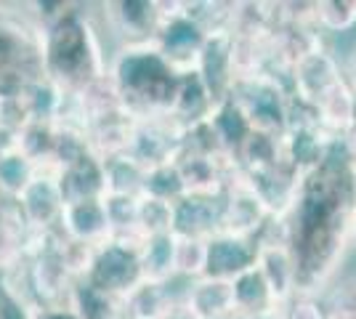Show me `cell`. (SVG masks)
<instances>
[{
  "label": "cell",
  "mask_w": 356,
  "mask_h": 319,
  "mask_svg": "<svg viewBox=\"0 0 356 319\" xmlns=\"http://www.w3.org/2000/svg\"><path fill=\"white\" fill-rule=\"evenodd\" d=\"M40 30V64L45 80L67 93H80L86 85L106 77L109 54L102 27L93 16L70 3V8Z\"/></svg>",
  "instance_id": "obj_1"
},
{
  "label": "cell",
  "mask_w": 356,
  "mask_h": 319,
  "mask_svg": "<svg viewBox=\"0 0 356 319\" xmlns=\"http://www.w3.org/2000/svg\"><path fill=\"white\" fill-rule=\"evenodd\" d=\"M106 77L115 85L120 106L134 120L170 115L181 75L160 56L154 43L118 46L109 54Z\"/></svg>",
  "instance_id": "obj_2"
},
{
  "label": "cell",
  "mask_w": 356,
  "mask_h": 319,
  "mask_svg": "<svg viewBox=\"0 0 356 319\" xmlns=\"http://www.w3.org/2000/svg\"><path fill=\"white\" fill-rule=\"evenodd\" d=\"M229 99L239 106L250 131L266 136H282L290 117V85L287 77L271 69L239 77Z\"/></svg>",
  "instance_id": "obj_3"
},
{
  "label": "cell",
  "mask_w": 356,
  "mask_h": 319,
  "mask_svg": "<svg viewBox=\"0 0 356 319\" xmlns=\"http://www.w3.org/2000/svg\"><path fill=\"white\" fill-rule=\"evenodd\" d=\"M160 8H163V24L152 43L160 51V56L173 67L176 75H194L210 32L200 22H194L192 16L186 14L184 3H178V0L160 3Z\"/></svg>",
  "instance_id": "obj_4"
},
{
  "label": "cell",
  "mask_w": 356,
  "mask_h": 319,
  "mask_svg": "<svg viewBox=\"0 0 356 319\" xmlns=\"http://www.w3.org/2000/svg\"><path fill=\"white\" fill-rule=\"evenodd\" d=\"M141 279H144V272H141L138 247H131L112 237L96 247L90 272L86 277V282H90L96 290H102L118 301H122Z\"/></svg>",
  "instance_id": "obj_5"
},
{
  "label": "cell",
  "mask_w": 356,
  "mask_h": 319,
  "mask_svg": "<svg viewBox=\"0 0 356 319\" xmlns=\"http://www.w3.org/2000/svg\"><path fill=\"white\" fill-rule=\"evenodd\" d=\"M14 208L32 234L59 231L61 211H64V199H61L59 189V167H38L35 179L27 183V189L14 199Z\"/></svg>",
  "instance_id": "obj_6"
},
{
  "label": "cell",
  "mask_w": 356,
  "mask_h": 319,
  "mask_svg": "<svg viewBox=\"0 0 356 319\" xmlns=\"http://www.w3.org/2000/svg\"><path fill=\"white\" fill-rule=\"evenodd\" d=\"M181 144H184V128L170 115H160V117L134 122L128 154L144 170H149V167L176 163V157L181 154Z\"/></svg>",
  "instance_id": "obj_7"
},
{
  "label": "cell",
  "mask_w": 356,
  "mask_h": 319,
  "mask_svg": "<svg viewBox=\"0 0 356 319\" xmlns=\"http://www.w3.org/2000/svg\"><path fill=\"white\" fill-rule=\"evenodd\" d=\"M104 30L118 38V46H138L152 43L163 24V8L160 0H120L104 3Z\"/></svg>",
  "instance_id": "obj_8"
},
{
  "label": "cell",
  "mask_w": 356,
  "mask_h": 319,
  "mask_svg": "<svg viewBox=\"0 0 356 319\" xmlns=\"http://www.w3.org/2000/svg\"><path fill=\"white\" fill-rule=\"evenodd\" d=\"M221 199H223L221 231L258 240L261 231L271 221V213L264 205V199L258 197V192L252 189V183L239 170L237 176L226 183Z\"/></svg>",
  "instance_id": "obj_9"
},
{
  "label": "cell",
  "mask_w": 356,
  "mask_h": 319,
  "mask_svg": "<svg viewBox=\"0 0 356 319\" xmlns=\"http://www.w3.org/2000/svg\"><path fill=\"white\" fill-rule=\"evenodd\" d=\"M258 259V243L250 237H239L229 231H218L208 240L205 277L234 282L239 274L250 272Z\"/></svg>",
  "instance_id": "obj_10"
},
{
  "label": "cell",
  "mask_w": 356,
  "mask_h": 319,
  "mask_svg": "<svg viewBox=\"0 0 356 319\" xmlns=\"http://www.w3.org/2000/svg\"><path fill=\"white\" fill-rule=\"evenodd\" d=\"M59 234L74 243L99 247L112 237V224H109V213H106V195L104 197L77 199L67 202L61 211Z\"/></svg>",
  "instance_id": "obj_11"
},
{
  "label": "cell",
  "mask_w": 356,
  "mask_h": 319,
  "mask_svg": "<svg viewBox=\"0 0 356 319\" xmlns=\"http://www.w3.org/2000/svg\"><path fill=\"white\" fill-rule=\"evenodd\" d=\"M255 269L266 279L274 301L284 306L298 293V263L287 240H264L258 243Z\"/></svg>",
  "instance_id": "obj_12"
},
{
  "label": "cell",
  "mask_w": 356,
  "mask_h": 319,
  "mask_svg": "<svg viewBox=\"0 0 356 319\" xmlns=\"http://www.w3.org/2000/svg\"><path fill=\"white\" fill-rule=\"evenodd\" d=\"M176 285L178 279L173 282L141 279L122 298V319H168L181 306V295H184V288L176 290Z\"/></svg>",
  "instance_id": "obj_13"
},
{
  "label": "cell",
  "mask_w": 356,
  "mask_h": 319,
  "mask_svg": "<svg viewBox=\"0 0 356 319\" xmlns=\"http://www.w3.org/2000/svg\"><path fill=\"white\" fill-rule=\"evenodd\" d=\"M223 199L221 197H181L173 205V234L210 240L221 231Z\"/></svg>",
  "instance_id": "obj_14"
},
{
  "label": "cell",
  "mask_w": 356,
  "mask_h": 319,
  "mask_svg": "<svg viewBox=\"0 0 356 319\" xmlns=\"http://www.w3.org/2000/svg\"><path fill=\"white\" fill-rule=\"evenodd\" d=\"M181 306L197 319H234V293L232 282L200 277L184 285Z\"/></svg>",
  "instance_id": "obj_15"
},
{
  "label": "cell",
  "mask_w": 356,
  "mask_h": 319,
  "mask_svg": "<svg viewBox=\"0 0 356 319\" xmlns=\"http://www.w3.org/2000/svg\"><path fill=\"white\" fill-rule=\"evenodd\" d=\"M59 189L64 205L77 199L104 197V163L96 154H86L72 165L59 170Z\"/></svg>",
  "instance_id": "obj_16"
},
{
  "label": "cell",
  "mask_w": 356,
  "mask_h": 319,
  "mask_svg": "<svg viewBox=\"0 0 356 319\" xmlns=\"http://www.w3.org/2000/svg\"><path fill=\"white\" fill-rule=\"evenodd\" d=\"M232 293H234V319L258 317V314H268V311L282 309L274 301L266 279L261 277V272L255 266H252L250 272L239 274L237 279L232 282Z\"/></svg>",
  "instance_id": "obj_17"
},
{
  "label": "cell",
  "mask_w": 356,
  "mask_h": 319,
  "mask_svg": "<svg viewBox=\"0 0 356 319\" xmlns=\"http://www.w3.org/2000/svg\"><path fill=\"white\" fill-rule=\"evenodd\" d=\"M141 272L152 282H173L176 279V234H152L144 240L141 250Z\"/></svg>",
  "instance_id": "obj_18"
},
{
  "label": "cell",
  "mask_w": 356,
  "mask_h": 319,
  "mask_svg": "<svg viewBox=\"0 0 356 319\" xmlns=\"http://www.w3.org/2000/svg\"><path fill=\"white\" fill-rule=\"evenodd\" d=\"M104 163V192L109 197H141L147 170L131 154H118L102 160Z\"/></svg>",
  "instance_id": "obj_19"
},
{
  "label": "cell",
  "mask_w": 356,
  "mask_h": 319,
  "mask_svg": "<svg viewBox=\"0 0 356 319\" xmlns=\"http://www.w3.org/2000/svg\"><path fill=\"white\" fill-rule=\"evenodd\" d=\"M67 304L77 314V319H122V301L96 290L86 279L74 282Z\"/></svg>",
  "instance_id": "obj_20"
},
{
  "label": "cell",
  "mask_w": 356,
  "mask_h": 319,
  "mask_svg": "<svg viewBox=\"0 0 356 319\" xmlns=\"http://www.w3.org/2000/svg\"><path fill=\"white\" fill-rule=\"evenodd\" d=\"M314 27L327 38H348L356 32V0L314 3Z\"/></svg>",
  "instance_id": "obj_21"
},
{
  "label": "cell",
  "mask_w": 356,
  "mask_h": 319,
  "mask_svg": "<svg viewBox=\"0 0 356 319\" xmlns=\"http://www.w3.org/2000/svg\"><path fill=\"white\" fill-rule=\"evenodd\" d=\"M35 173H38V165L16 147L0 152V199L14 202L27 189V183L35 179Z\"/></svg>",
  "instance_id": "obj_22"
},
{
  "label": "cell",
  "mask_w": 356,
  "mask_h": 319,
  "mask_svg": "<svg viewBox=\"0 0 356 319\" xmlns=\"http://www.w3.org/2000/svg\"><path fill=\"white\" fill-rule=\"evenodd\" d=\"M205 259H208V240L176 234V279L194 282L205 277Z\"/></svg>",
  "instance_id": "obj_23"
},
{
  "label": "cell",
  "mask_w": 356,
  "mask_h": 319,
  "mask_svg": "<svg viewBox=\"0 0 356 319\" xmlns=\"http://www.w3.org/2000/svg\"><path fill=\"white\" fill-rule=\"evenodd\" d=\"M319 301L325 319H356V279L330 282L319 293Z\"/></svg>",
  "instance_id": "obj_24"
},
{
  "label": "cell",
  "mask_w": 356,
  "mask_h": 319,
  "mask_svg": "<svg viewBox=\"0 0 356 319\" xmlns=\"http://www.w3.org/2000/svg\"><path fill=\"white\" fill-rule=\"evenodd\" d=\"M144 195L165 199V202H170V205H176L181 197H186L184 183H181V176H178L176 163L149 167L147 176H144Z\"/></svg>",
  "instance_id": "obj_25"
},
{
  "label": "cell",
  "mask_w": 356,
  "mask_h": 319,
  "mask_svg": "<svg viewBox=\"0 0 356 319\" xmlns=\"http://www.w3.org/2000/svg\"><path fill=\"white\" fill-rule=\"evenodd\" d=\"M138 231L144 237L173 231V205L165 199L141 195L138 197Z\"/></svg>",
  "instance_id": "obj_26"
},
{
  "label": "cell",
  "mask_w": 356,
  "mask_h": 319,
  "mask_svg": "<svg viewBox=\"0 0 356 319\" xmlns=\"http://www.w3.org/2000/svg\"><path fill=\"white\" fill-rule=\"evenodd\" d=\"M282 319H325L319 295L312 293H298L282 306Z\"/></svg>",
  "instance_id": "obj_27"
},
{
  "label": "cell",
  "mask_w": 356,
  "mask_h": 319,
  "mask_svg": "<svg viewBox=\"0 0 356 319\" xmlns=\"http://www.w3.org/2000/svg\"><path fill=\"white\" fill-rule=\"evenodd\" d=\"M32 319H77L70 304L61 306H35L32 309Z\"/></svg>",
  "instance_id": "obj_28"
},
{
  "label": "cell",
  "mask_w": 356,
  "mask_h": 319,
  "mask_svg": "<svg viewBox=\"0 0 356 319\" xmlns=\"http://www.w3.org/2000/svg\"><path fill=\"white\" fill-rule=\"evenodd\" d=\"M168 319H197V317H194L192 311H186L184 306H178L176 311H173V314H170V317H168Z\"/></svg>",
  "instance_id": "obj_29"
},
{
  "label": "cell",
  "mask_w": 356,
  "mask_h": 319,
  "mask_svg": "<svg viewBox=\"0 0 356 319\" xmlns=\"http://www.w3.org/2000/svg\"><path fill=\"white\" fill-rule=\"evenodd\" d=\"M237 319H282V309L268 311V314H258V317H237Z\"/></svg>",
  "instance_id": "obj_30"
},
{
  "label": "cell",
  "mask_w": 356,
  "mask_h": 319,
  "mask_svg": "<svg viewBox=\"0 0 356 319\" xmlns=\"http://www.w3.org/2000/svg\"><path fill=\"white\" fill-rule=\"evenodd\" d=\"M0 319H6V293L0 288Z\"/></svg>",
  "instance_id": "obj_31"
},
{
  "label": "cell",
  "mask_w": 356,
  "mask_h": 319,
  "mask_svg": "<svg viewBox=\"0 0 356 319\" xmlns=\"http://www.w3.org/2000/svg\"><path fill=\"white\" fill-rule=\"evenodd\" d=\"M351 245L356 247V208H354V221H351Z\"/></svg>",
  "instance_id": "obj_32"
},
{
  "label": "cell",
  "mask_w": 356,
  "mask_h": 319,
  "mask_svg": "<svg viewBox=\"0 0 356 319\" xmlns=\"http://www.w3.org/2000/svg\"><path fill=\"white\" fill-rule=\"evenodd\" d=\"M354 64H356V56H354V59H351V61H348V64H346L343 69H348V67H354Z\"/></svg>",
  "instance_id": "obj_33"
}]
</instances>
